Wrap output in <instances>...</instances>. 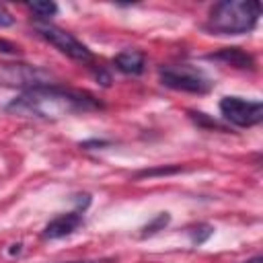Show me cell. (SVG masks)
<instances>
[{
    "instance_id": "5",
    "label": "cell",
    "mask_w": 263,
    "mask_h": 263,
    "mask_svg": "<svg viewBox=\"0 0 263 263\" xmlns=\"http://www.w3.org/2000/svg\"><path fill=\"white\" fill-rule=\"evenodd\" d=\"M220 113L226 123L234 127H253L263 121V103L242 97H222Z\"/></svg>"
},
{
    "instance_id": "12",
    "label": "cell",
    "mask_w": 263,
    "mask_h": 263,
    "mask_svg": "<svg viewBox=\"0 0 263 263\" xmlns=\"http://www.w3.org/2000/svg\"><path fill=\"white\" fill-rule=\"evenodd\" d=\"M189 119H191L195 125L205 127V129H220V132H224V129H226V125L218 123L216 119H212L208 113H201V111H189Z\"/></svg>"
},
{
    "instance_id": "4",
    "label": "cell",
    "mask_w": 263,
    "mask_h": 263,
    "mask_svg": "<svg viewBox=\"0 0 263 263\" xmlns=\"http://www.w3.org/2000/svg\"><path fill=\"white\" fill-rule=\"evenodd\" d=\"M33 27H35V31L41 39H45L49 45H53L58 51H62L70 60H76V62H82V64L92 62V51L80 39H76L70 31H66L62 27H55L51 23H35Z\"/></svg>"
},
{
    "instance_id": "9",
    "label": "cell",
    "mask_w": 263,
    "mask_h": 263,
    "mask_svg": "<svg viewBox=\"0 0 263 263\" xmlns=\"http://www.w3.org/2000/svg\"><path fill=\"white\" fill-rule=\"evenodd\" d=\"M113 66L127 76H140L146 70V55L140 49H123L113 58Z\"/></svg>"
},
{
    "instance_id": "14",
    "label": "cell",
    "mask_w": 263,
    "mask_h": 263,
    "mask_svg": "<svg viewBox=\"0 0 263 263\" xmlns=\"http://www.w3.org/2000/svg\"><path fill=\"white\" fill-rule=\"evenodd\" d=\"M183 166H160V168H146V171H140L138 177H154V175H175V173H181Z\"/></svg>"
},
{
    "instance_id": "13",
    "label": "cell",
    "mask_w": 263,
    "mask_h": 263,
    "mask_svg": "<svg viewBox=\"0 0 263 263\" xmlns=\"http://www.w3.org/2000/svg\"><path fill=\"white\" fill-rule=\"evenodd\" d=\"M214 234V226H210V224H197V226H193L191 230H189V236H191V242L193 245H203L210 236Z\"/></svg>"
},
{
    "instance_id": "8",
    "label": "cell",
    "mask_w": 263,
    "mask_h": 263,
    "mask_svg": "<svg viewBox=\"0 0 263 263\" xmlns=\"http://www.w3.org/2000/svg\"><path fill=\"white\" fill-rule=\"evenodd\" d=\"M205 60L208 62H220L224 66H232L238 70H253L255 68V58L240 47H222L218 51L208 53Z\"/></svg>"
},
{
    "instance_id": "7",
    "label": "cell",
    "mask_w": 263,
    "mask_h": 263,
    "mask_svg": "<svg viewBox=\"0 0 263 263\" xmlns=\"http://www.w3.org/2000/svg\"><path fill=\"white\" fill-rule=\"evenodd\" d=\"M82 222H84V218H82V212L80 210L60 214V216H55L53 220H49L45 224L43 238L45 240H58V238L70 236L74 230H78V226H82Z\"/></svg>"
},
{
    "instance_id": "15",
    "label": "cell",
    "mask_w": 263,
    "mask_h": 263,
    "mask_svg": "<svg viewBox=\"0 0 263 263\" xmlns=\"http://www.w3.org/2000/svg\"><path fill=\"white\" fill-rule=\"evenodd\" d=\"M0 51H2V53H10V55H18V53H21V47L14 45L12 41L0 39Z\"/></svg>"
},
{
    "instance_id": "16",
    "label": "cell",
    "mask_w": 263,
    "mask_h": 263,
    "mask_svg": "<svg viewBox=\"0 0 263 263\" xmlns=\"http://www.w3.org/2000/svg\"><path fill=\"white\" fill-rule=\"evenodd\" d=\"M12 25H14V16L6 10V6L0 4V29L2 27H12Z\"/></svg>"
},
{
    "instance_id": "11",
    "label": "cell",
    "mask_w": 263,
    "mask_h": 263,
    "mask_svg": "<svg viewBox=\"0 0 263 263\" xmlns=\"http://www.w3.org/2000/svg\"><path fill=\"white\" fill-rule=\"evenodd\" d=\"M171 222V214L168 212H160V214H156L144 228H142V238H146V236H152V234H156V232H160V230H164V226Z\"/></svg>"
},
{
    "instance_id": "18",
    "label": "cell",
    "mask_w": 263,
    "mask_h": 263,
    "mask_svg": "<svg viewBox=\"0 0 263 263\" xmlns=\"http://www.w3.org/2000/svg\"><path fill=\"white\" fill-rule=\"evenodd\" d=\"M263 259L261 257H253V259H249V261H245V263H261Z\"/></svg>"
},
{
    "instance_id": "1",
    "label": "cell",
    "mask_w": 263,
    "mask_h": 263,
    "mask_svg": "<svg viewBox=\"0 0 263 263\" xmlns=\"http://www.w3.org/2000/svg\"><path fill=\"white\" fill-rule=\"evenodd\" d=\"M101 109H103V103L95 99L90 92L68 88L58 82L23 90L18 97H14L6 105L8 113L21 115V117L47 119V121L62 119L68 115H78V113L101 111Z\"/></svg>"
},
{
    "instance_id": "6",
    "label": "cell",
    "mask_w": 263,
    "mask_h": 263,
    "mask_svg": "<svg viewBox=\"0 0 263 263\" xmlns=\"http://www.w3.org/2000/svg\"><path fill=\"white\" fill-rule=\"evenodd\" d=\"M0 84L29 90L43 84H55V82H51V74L45 72L43 68L29 66V64H6L0 72Z\"/></svg>"
},
{
    "instance_id": "3",
    "label": "cell",
    "mask_w": 263,
    "mask_h": 263,
    "mask_svg": "<svg viewBox=\"0 0 263 263\" xmlns=\"http://www.w3.org/2000/svg\"><path fill=\"white\" fill-rule=\"evenodd\" d=\"M158 80L162 86L189 95H205L212 90L210 76L189 64H168L158 68Z\"/></svg>"
},
{
    "instance_id": "17",
    "label": "cell",
    "mask_w": 263,
    "mask_h": 263,
    "mask_svg": "<svg viewBox=\"0 0 263 263\" xmlns=\"http://www.w3.org/2000/svg\"><path fill=\"white\" fill-rule=\"evenodd\" d=\"M68 263H115V261H107V259H86V261H68Z\"/></svg>"
},
{
    "instance_id": "10",
    "label": "cell",
    "mask_w": 263,
    "mask_h": 263,
    "mask_svg": "<svg viewBox=\"0 0 263 263\" xmlns=\"http://www.w3.org/2000/svg\"><path fill=\"white\" fill-rule=\"evenodd\" d=\"M27 8L35 14L37 23H49L51 16L58 14V4L51 0H43V2H29Z\"/></svg>"
},
{
    "instance_id": "2",
    "label": "cell",
    "mask_w": 263,
    "mask_h": 263,
    "mask_svg": "<svg viewBox=\"0 0 263 263\" xmlns=\"http://www.w3.org/2000/svg\"><path fill=\"white\" fill-rule=\"evenodd\" d=\"M261 16V4L255 0H222L216 2L205 21V31L214 35H247Z\"/></svg>"
}]
</instances>
